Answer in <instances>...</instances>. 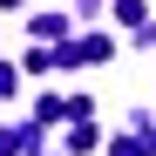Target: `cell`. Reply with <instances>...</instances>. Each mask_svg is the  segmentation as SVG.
<instances>
[{
	"label": "cell",
	"instance_id": "obj_1",
	"mask_svg": "<svg viewBox=\"0 0 156 156\" xmlns=\"http://www.w3.org/2000/svg\"><path fill=\"white\" fill-rule=\"evenodd\" d=\"M115 156H149V149L143 143H115Z\"/></svg>",
	"mask_w": 156,
	"mask_h": 156
},
{
	"label": "cell",
	"instance_id": "obj_2",
	"mask_svg": "<svg viewBox=\"0 0 156 156\" xmlns=\"http://www.w3.org/2000/svg\"><path fill=\"white\" fill-rule=\"evenodd\" d=\"M0 7H20V0H0Z\"/></svg>",
	"mask_w": 156,
	"mask_h": 156
}]
</instances>
